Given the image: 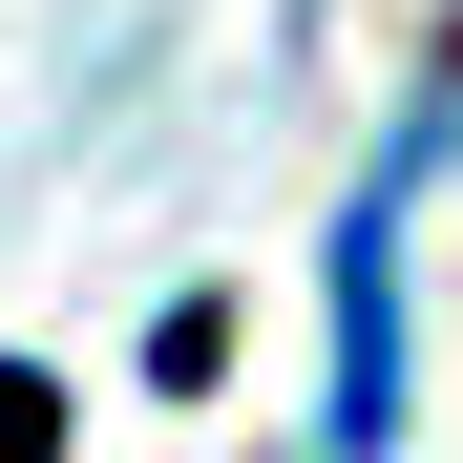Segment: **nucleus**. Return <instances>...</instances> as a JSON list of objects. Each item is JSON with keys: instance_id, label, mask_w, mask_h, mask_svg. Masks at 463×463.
I'll list each match as a JSON object with an SVG mask.
<instances>
[{"instance_id": "f257e3e1", "label": "nucleus", "mask_w": 463, "mask_h": 463, "mask_svg": "<svg viewBox=\"0 0 463 463\" xmlns=\"http://www.w3.org/2000/svg\"><path fill=\"white\" fill-rule=\"evenodd\" d=\"M421 169H442V106L358 169V211H337V463H379L401 442V232H421Z\"/></svg>"}, {"instance_id": "f03ea898", "label": "nucleus", "mask_w": 463, "mask_h": 463, "mask_svg": "<svg viewBox=\"0 0 463 463\" xmlns=\"http://www.w3.org/2000/svg\"><path fill=\"white\" fill-rule=\"evenodd\" d=\"M22 442H43V379H0V463H22Z\"/></svg>"}]
</instances>
